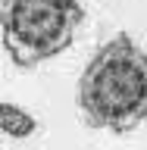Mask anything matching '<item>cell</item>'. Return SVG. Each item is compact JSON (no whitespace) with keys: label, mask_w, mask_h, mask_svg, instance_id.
<instances>
[{"label":"cell","mask_w":147,"mask_h":150,"mask_svg":"<svg viewBox=\"0 0 147 150\" xmlns=\"http://www.w3.org/2000/svg\"><path fill=\"white\" fill-rule=\"evenodd\" d=\"M75 100L88 128L135 131L147 122V50L131 35H113L82 69Z\"/></svg>","instance_id":"obj_1"},{"label":"cell","mask_w":147,"mask_h":150,"mask_svg":"<svg viewBox=\"0 0 147 150\" xmlns=\"http://www.w3.org/2000/svg\"><path fill=\"white\" fill-rule=\"evenodd\" d=\"M82 25L78 0H0V41L19 69H35L69 50Z\"/></svg>","instance_id":"obj_2"},{"label":"cell","mask_w":147,"mask_h":150,"mask_svg":"<svg viewBox=\"0 0 147 150\" xmlns=\"http://www.w3.org/2000/svg\"><path fill=\"white\" fill-rule=\"evenodd\" d=\"M38 128V119L16 103H0V131L9 138H31Z\"/></svg>","instance_id":"obj_3"}]
</instances>
